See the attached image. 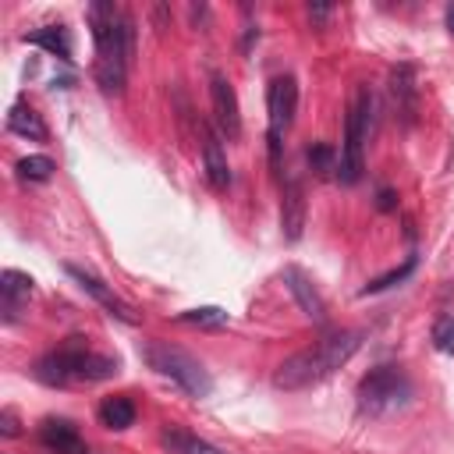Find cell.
Segmentation results:
<instances>
[{
    "instance_id": "6da1fadb",
    "label": "cell",
    "mask_w": 454,
    "mask_h": 454,
    "mask_svg": "<svg viewBox=\"0 0 454 454\" xmlns=\"http://www.w3.org/2000/svg\"><path fill=\"white\" fill-rule=\"evenodd\" d=\"M362 348V333L358 330H333L326 337H319L312 348L287 355L277 372H273V387L280 390H305L323 383L330 372H337L355 351Z\"/></svg>"
},
{
    "instance_id": "7a4b0ae2",
    "label": "cell",
    "mask_w": 454,
    "mask_h": 454,
    "mask_svg": "<svg viewBox=\"0 0 454 454\" xmlns=\"http://www.w3.org/2000/svg\"><path fill=\"white\" fill-rule=\"evenodd\" d=\"M89 25L96 39V82L106 96H121L131 60V18L114 4H92Z\"/></svg>"
},
{
    "instance_id": "3957f363",
    "label": "cell",
    "mask_w": 454,
    "mask_h": 454,
    "mask_svg": "<svg viewBox=\"0 0 454 454\" xmlns=\"http://www.w3.org/2000/svg\"><path fill=\"white\" fill-rule=\"evenodd\" d=\"M117 372V358L96 355L82 344H64L60 351H50L46 358L35 362V380L46 387H64V383H99Z\"/></svg>"
},
{
    "instance_id": "277c9868",
    "label": "cell",
    "mask_w": 454,
    "mask_h": 454,
    "mask_svg": "<svg viewBox=\"0 0 454 454\" xmlns=\"http://www.w3.org/2000/svg\"><path fill=\"white\" fill-rule=\"evenodd\" d=\"M142 358L149 362V369H156L160 376H170L181 390H188L192 397H209L213 390V380L209 372L202 369L199 358H192L188 351L174 348V344H163V340H145L142 344Z\"/></svg>"
},
{
    "instance_id": "5b68a950",
    "label": "cell",
    "mask_w": 454,
    "mask_h": 454,
    "mask_svg": "<svg viewBox=\"0 0 454 454\" xmlns=\"http://www.w3.org/2000/svg\"><path fill=\"white\" fill-rule=\"evenodd\" d=\"M372 106H376V99H372L369 85H362L355 92V103H351L348 121H344V145H340V170H337L344 184H355L362 177V167H365L362 149H365L369 131H372Z\"/></svg>"
},
{
    "instance_id": "8992f818",
    "label": "cell",
    "mask_w": 454,
    "mask_h": 454,
    "mask_svg": "<svg viewBox=\"0 0 454 454\" xmlns=\"http://www.w3.org/2000/svg\"><path fill=\"white\" fill-rule=\"evenodd\" d=\"M266 110H270V131H266L270 163H273V170H284V131L291 128L294 110H298V82H294V74H277L270 82Z\"/></svg>"
},
{
    "instance_id": "52a82bcc",
    "label": "cell",
    "mask_w": 454,
    "mask_h": 454,
    "mask_svg": "<svg viewBox=\"0 0 454 454\" xmlns=\"http://www.w3.org/2000/svg\"><path fill=\"white\" fill-rule=\"evenodd\" d=\"M411 397V383L397 365H380L358 383V408L369 415H387Z\"/></svg>"
},
{
    "instance_id": "ba28073f",
    "label": "cell",
    "mask_w": 454,
    "mask_h": 454,
    "mask_svg": "<svg viewBox=\"0 0 454 454\" xmlns=\"http://www.w3.org/2000/svg\"><path fill=\"white\" fill-rule=\"evenodd\" d=\"M64 270H67V277H71V280H74V284H78L92 301H99L110 316H117L121 323H138V316L131 312V305H128V301H121V298H117V294L99 280V277H92L89 270H82V266H74V262H67Z\"/></svg>"
},
{
    "instance_id": "9c48e42d",
    "label": "cell",
    "mask_w": 454,
    "mask_h": 454,
    "mask_svg": "<svg viewBox=\"0 0 454 454\" xmlns=\"http://www.w3.org/2000/svg\"><path fill=\"white\" fill-rule=\"evenodd\" d=\"M209 96H213V114H216L220 135H227L231 142L241 138V110H238L234 85H231L223 74H213V82H209Z\"/></svg>"
},
{
    "instance_id": "30bf717a",
    "label": "cell",
    "mask_w": 454,
    "mask_h": 454,
    "mask_svg": "<svg viewBox=\"0 0 454 454\" xmlns=\"http://www.w3.org/2000/svg\"><path fill=\"white\" fill-rule=\"evenodd\" d=\"M387 89H390V103H394L397 117H401L404 124H415V114H419V85H415V67H411V64H397V67L390 71Z\"/></svg>"
},
{
    "instance_id": "8fae6325",
    "label": "cell",
    "mask_w": 454,
    "mask_h": 454,
    "mask_svg": "<svg viewBox=\"0 0 454 454\" xmlns=\"http://www.w3.org/2000/svg\"><path fill=\"white\" fill-rule=\"evenodd\" d=\"M301 227H305V188L294 174H287L280 188V231L287 241H298Z\"/></svg>"
},
{
    "instance_id": "7c38bea8",
    "label": "cell",
    "mask_w": 454,
    "mask_h": 454,
    "mask_svg": "<svg viewBox=\"0 0 454 454\" xmlns=\"http://www.w3.org/2000/svg\"><path fill=\"white\" fill-rule=\"evenodd\" d=\"M32 277L28 273H18V270H4L0 273V312H4V323H14L21 305L32 298Z\"/></svg>"
},
{
    "instance_id": "4fadbf2b",
    "label": "cell",
    "mask_w": 454,
    "mask_h": 454,
    "mask_svg": "<svg viewBox=\"0 0 454 454\" xmlns=\"http://www.w3.org/2000/svg\"><path fill=\"white\" fill-rule=\"evenodd\" d=\"M202 167L206 177L216 192H227L231 184V167H227V153H223V138L213 128H202Z\"/></svg>"
},
{
    "instance_id": "5bb4252c",
    "label": "cell",
    "mask_w": 454,
    "mask_h": 454,
    "mask_svg": "<svg viewBox=\"0 0 454 454\" xmlns=\"http://www.w3.org/2000/svg\"><path fill=\"white\" fill-rule=\"evenodd\" d=\"M284 284H287V291L294 294V301L301 305V312H305L309 319H316V323H323V319H326V305H323L319 291L312 287V280L305 277V270L287 266V270H284Z\"/></svg>"
},
{
    "instance_id": "9a60e30c",
    "label": "cell",
    "mask_w": 454,
    "mask_h": 454,
    "mask_svg": "<svg viewBox=\"0 0 454 454\" xmlns=\"http://www.w3.org/2000/svg\"><path fill=\"white\" fill-rule=\"evenodd\" d=\"M39 440L53 454H85V443L78 440V429L67 419H46L39 426Z\"/></svg>"
},
{
    "instance_id": "2e32d148",
    "label": "cell",
    "mask_w": 454,
    "mask_h": 454,
    "mask_svg": "<svg viewBox=\"0 0 454 454\" xmlns=\"http://www.w3.org/2000/svg\"><path fill=\"white\" fill-rule=\"evenodd\" d=\"M160 443L170 450V454H223L216 443L195 436V433H184V429H167L160 436Z\"/></svg>"
},
{
    "instance_id": "e0dca14e",
    "label": "cell",
    "mask_w": 454,
    "mask_h": 454,
    "mask_svg": "<svg viewBox=\"0 0 454 454\" xmlns=\"http://www.w3.org/2000/svg\"><path fill=\"white\" fill-rule=\"evenodd\" d=\"M25 39H28V43H35V46H43V50H50V53H53V57H60V60H71V43H67V32H64L60 25L35 28V32H28Z\"/></svg>"
},
{
    "instance_id": "ac0fdd59",
    "label": "cell",
    "mask_w": 454,
    "mask_h": 454,
    "mask_svg": "<svg viewBox=\"0 0 454 454\" xmlns=\"http://www.w3.org/2000/svg\"><path fill=\"white\" fill-rule=\"evenodd\" d=\"M7 128L14 131V135H21V138H43L46 135V124L39 121V114L32 110V106H11V114H7Z\"/></svg>"
},
{
    "instance_id": "d6986e66",
    "label": "cell",
    "mask_w": 454,
    "mask_h": 454,
    "mask_svg": "<svg viewBox=\"0 0 454 454\" xmlns=\"http://www.w3.org/2000/svg\"><path fill=\"white\" fill-rule=\"evenodd\" d=\"M99 422L106 429H128L135 422V404L128 397H106L99 404Z\"/></svg>"
},
{
    "instance_id": "ffe728a7",
    "label": "cell",
    "mask_w": 454,
    "mask_h": 454,
    "mask_svg": "<svg viewBox=\"0 0 454 454\" xmlns=\"http://www.w3.org/2000/svg\"><path fill=\"white\" fill-rule=\"evenodd\" d=\"M18 177L21 181H50L53 177V160L50 156H25V160H18Z\"/></svg>"
},
{
    "instance_id": "44dd1931",
    "label": "cell",
    "mask_w": 454,
    "mask_h": 454,
    "mask_svg": "<svg viewBox=\"0 0 454 454\" xmlns=\"http://www.w3.org/2000/svg\"><path fill=\"white\" fill-rule=\"evenodd\" d=\"M181 323H195V326H223L227 323V312L216 309V305H202V309H188L177 316Z\"/></svg>"
},
{
    "instance_id": "7402d4cb",
    "label": "cell",
    "mask_w": 454,
    "mask_h": 454,
    "mask_svg": "<svg viewBox=\"0 0 454 454\" xmlns=\"http://www.w3.org/2000/svg\"><path fill=\"white\" fill-rule=\"evenodd\" d=\"M411 270H415V255L404 262V266H397V270H390V273H383V277H376L372 284H365L362 287V294H376V291H387V287H394V284H401L404 277H411Z\"/></svg>"
},
{
    "instance_id": "603a6c76",
    "label": "cell",
    "mask_w": 454,
    "mask_h": 454,
    "mask_svg": "<svg viewBox=\"0 0 454 454\" xmlns=\"http://www.w3.org/2000/svg\"><path fill=\"white\" fill-rule=\"evenodd\" d=\"M433 344H436V351L454 355V316H443V319L433 326Z\"/></svg>"
},
{
    "instance_id": "cb8c5ba5",
    "label": "cell",
    "mask_w": 454,
    "mask_h": 454,
    "mask_svg": "<svg viewBox=\"0 0 454 454\" xmlns=\"http://www.w3.org/2000/svg\"><path fill=\"white\" fill-rule=\"evenodd\" d=\"M309 163H312V170H319V174H330L333 167H337V153L330 149V145H312L309 149Z\"/></svg>"
},
{
    "instance_id": "d4e9b609",
    "label": "cell",
    "mask_w": 454,
    "mask_h": 454,
    "mask_svg": "<svg viewBox=\"0 0 454 454\" xmlns=\"http://www.w3.org/2000/svg\"><path fill=\"white\" fill-rule=\"evenodd\" d=\"M0 433L4 436H18V419H14L11 408H4V415H0Z\"/></svg>"
},
{
    "instance_id": "484cf974",
    "label": "cell",
    "mask_w": 454,
    "mask_h": 454,
    "mask_svg": "<svg viewBox=\"0 0 454 454\" xmlns=\"http://www.w3.org/2000/svg\"><path fill=\"white\" fill-rule=\"evenodd\" d=\"M380 209H394V192H380Z\"/></svg>"
},
{
    "instance_id": "4316f807",
    "label": "cell",
    "mask_w": 454,
    "mask_h": 454,
    "mask_svg": "<svg viewBox=\"0 0 454 454\" xmlns=\"http://www.w3.org/2000/svg\"><path fill=\"white\" fill-rule=\"evenodd\" d=\"M309 14H312V18H326V14H330V7H323V4H312V7H309Z\"/></svg>"
},
{
    "instance_id": "83f0119b",
    "label": "cell",
    "mask_w": 454,
    "mask_h": 454,
    "mask_svg": "<svg viewBox=\"0 0 454 454\" xmlns=\"http://www.w3.org/2000/svg\"><path fill=\"white\" fill-rule=\"evenodd\" d=\"M447 28H450V32H454V4H450V7H447Z\"/></svg>"
}]
</instances>
